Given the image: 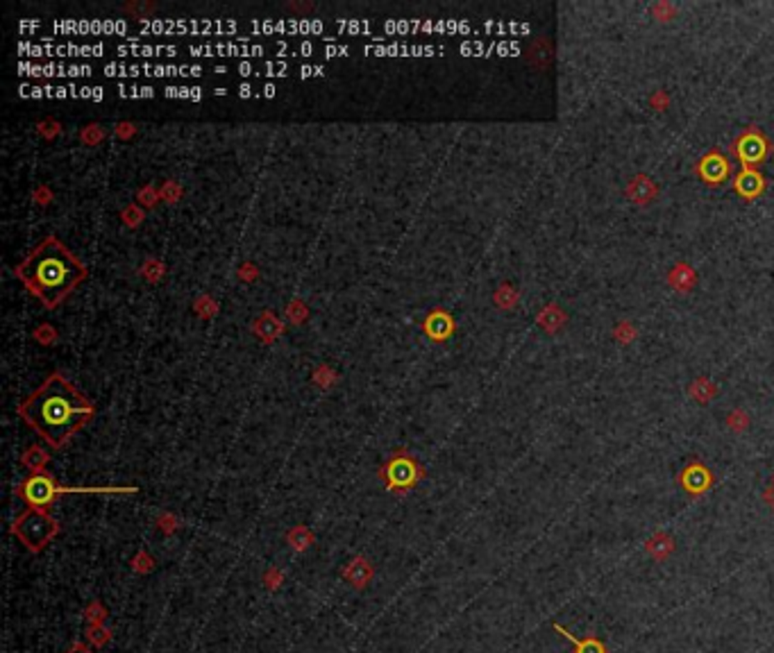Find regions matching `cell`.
Wrapping results in <instances>:
<instances>
[{
  "label": "cell",
  "mask_w": 774,
  "mask_h": 653,
  "mask_svg": "<svg viewBox=\"0 0 774 653\" xmlns=\"http://www.w3.org/2000/svg\"><path fill=\"white\" fill-rule=\"evenodd\" d=\"M87 635H89V639H91V642H93V644H98V647H100V644H105L107 639L112 637V633H109L105 626H98V624H93V626L89 628V633H87Z\"/></svg>",
  "instance_id": "5bb4252c"
},
{
  "label": "cell",
  "mask_w": 774,
  "mask_h": 653,
  "mask_svg": "<svg viewBox=\"0 0 774 653\" xmlns=\"http://www.w3.org/2000/svg\"><path fill=\"white\" fill-rule=\"evenodd\" d=\"M371 568H368V563L366 560H354L352 565H350V568L346 570V572H343V576H346L348 578V581L350 583H354V585H357V587H361V585H366L368 583V578H371Z\"/></svg>",
  "instance_id": "30bf717a"
},
{
  "label": "cell",
  "mask_w": 774,
  "mask_h": 653,
  "mask_svg": "<svg viewBox=\"0 0 774 653\" xmlns=\"http://www.w3.org/2000/svg\"><path fill=\"white\" fill-rule=\"evenodd\" d=\"M11 533L26 545L28 551L39 553L59 533V524L46 513V508H28L11 526Z\"/></svg>",
  "instance_id": "3957f363"
},
{
  "label": "cell",
  "mask_w": 774,
  "mask_h": 653,
  "mask_svg": "<svg viewBox=\"0 0 774 653\" xmlns=\"http://www.w3.org/2000/svg\"><path fill=\"white\" fill-rule=\"evenodd\" d=\"M384 476L388 481V488H409L420 479V470H418L409 456H396L384 467Z\"/></svg>",
  "instance_id": "5b68a950"
},
{
  "label": "cell",
  "mask_w": 774,
  "mask_h": 653,
  "mask_svg": "<svg viewBox=\"0 0 774 653\" xmlns=\"http://www.w3.org/2000/svg\"><path fill=\"white\" fill-rule=\"evenodd\" d=\"M552 626H554V631L557 633H561L563 637H566L568 639V642H572L574 647H577V651L574 653H607V649H604V644H602L599 642V639L597 637H584V639H579V637H574L570 631H566V628H563L561 624H552Z\"/></svg>",
  "instance_id": "52a82bcc"
},
{
  "label": "cell",
  "mask_w": 774,
  "mask_h": 653,
  "mask_svg": "<svg viewBox=\"0 0 774 653\" xmlns=\"http://www.w3.org/2000/svg\"><path fill=\"white\" fill-rule=\"evenodd\" d=\"M19 415L48 445L59 449L93 420L96 406L64 375L53 372L21 402Z\"/></svg>",
  "instance_id": "6da1fadb"
},
{
  "label": "cell",
  "mask_w": 774,
  "mask_h": 653,
  "mask_svg": "<svg viewBox=\"0 0 774 653\" xmlns=\"http://www.w3.org/2000/svg\"><path fill=\"white\" fill-rule=\"evenodd\" d=\"M59 492H71L68 488H59L51 474L46 472H32L26 481H23L16 490V495L21 499H26V503L30 508H46L51 506L53 499L59 495Z\"/></svg>",
  "instance_id": "277c9868"
},
{
  "label": "cell",
  "mask_w": 774,
  "mask_h": 653,
  "mask_svg": "<svg viewBox=\"0 0 774 653\" xmlns=\"http://www.w3.org/2000/svg\"><path fill=\"white\" fill-rule=\"evenodd\" d=\"M645 551H647L649 556H652L654 560L663 563V560H668V558L672 556V551H674V540H672L668 533L659 531L656 536H652V538H649V540L645 542Z\"/></svg>",
  "instance_id": "8992f818"
},
{
  "label": "cell",
  "mask_w": 774,
  "mask_h": 653,
  "mask_svg": "<svg viewBox=\"0 0 774 653\" xmlns=\"http://www.w3.org/2000/svg\"><path fill=\"white\" fill-rule=\"evenodd\" d=\"M763 499H765V503H768V506H770V508L774 511V484H772V486H770V488L765 490V497H763Z\"/></svg>",
  "instance_id": "9a60e30c"
},
{
  "label": "cell",
  "mask_w": 774,
  "mask_h": 653,
  "mask_svg": "<svg viewBox=\"0 0 774 653\" xmlns=\"http://www.w3.org/2000/svg\"><path fill=\"white\" fill-rule=\"evenodd\" d=\"M68 653H91V649H87L84 644H73V647L68 649Z\"/></svg>",
  "instance_id": "2e32d148"
},
{
  "label": "cell",
  "mask_w": 774,
  "mask_h": 653,
  "mask_svg": "<svg viewBox=\"0 0 774 653\" xmlns=\"http://www.w3.org/2000/svg\"><path fill=\"white\" fill-rule=\"evenodd\" d=\"M626 193H629L636 202H649V198H654L656 189L649 177H636Z\"/></svg>",
  "instance_id": "ba28073f"
},
{
  "label": "cell",
  "mask_w": 774,
  "mask_h": 653,
  "mask_svg": "<svg viewBox=\"0 0 774 653\" xmlns=\"http://www.w3.org/2000/svg\"><path fill=\"white\" fill-rule=\"evenodd\" d=\"M670 281L677 291H688L695 284V273L688 266H677L670 273Z\"/></svg>",
  "instance_id": "7c38bea8"
},
{
  "label": "cell",
  "mask_w": 774,
  "mask_h": 653,
  "mask_svg": "<svg viewBox=\"0 0 774 653\" xmlns=\"http://www.w3.org/2000/svg\"><path fill=\"white\" fill-rule=\"evenodd\" d=\"M14 275L48 311H55L89 273L57 236H48L14 268Z\"/></svg>",
  "instance_id": "7a4b0ae2"
},
{
  "label": "cell",
  "mask_w": 774,
  "mask_h": 653,
  "mask_svg": "<svg viewBox=\"0 0 774 653\" xmlns=\"http://www.w3.org/2000/svg\"><path fill=\"white\" fill-rule=\"evenodd\" d=\"M727 424L731 431H736V434H743V431H747V427H749V415L743 409H736L727 415Z\"/></svg>",
  "instance_id": "4fadbf2b"
},
{
  "label": "cell",
  "mask_w": 774,
  "mask_h": 653,
  "mask_svg": "<svg viewBox=\"0 0 774 653\" xmlns=\"http://www.w3.org/2000/svg\"><path fill=\"white\" fill-rule=\"evenodd\" d=\"M686 479H693V481H688V484H686L688 492H702V490L711 484L708 472L704 470V467H699V465L688 467L686 474H683V481H686Z\"/></svg>",
  "instance_id": "9c48e42d"
},
{
  "label": "cell",
  "mask_w": 774,
  "mask_h": 653,
  "mask_svg": "<svg viewBox=\"0 0 774 653\" xmlns=\"http://www.w3.org/2000/svg\"><path fill=\"white\" fill-rule=\"evenodd\" d=\"M716 392H718V388L711 384L708 379H695L693 386H691V397L695 402H702V404H708Z\"/></svg>",
  "instance_id": "8fae6325"
}]
</instances>
